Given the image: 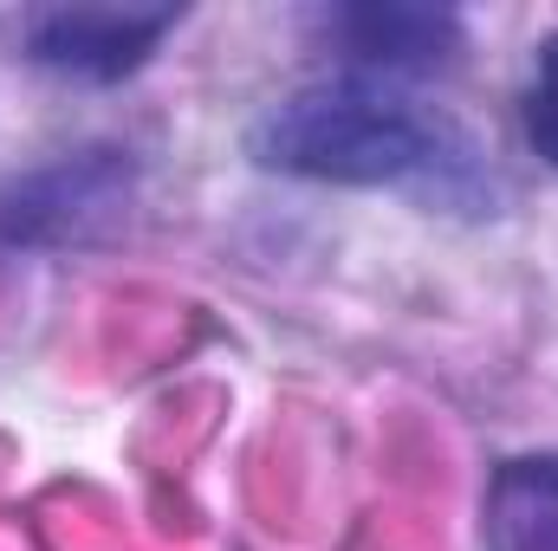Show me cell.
I'll return each instance as SVG.
<instances>
[{
  "mask_svg": "<svg viewBox=\"0 0 558 551\" xmlns=\"http://www.w3.org/2000/svg\"><path fill=\"white\" fill-rule=\"evenodd\" d=\"M487 551H558V454H513L481 493Z\"/></svg>",
  "mask_w": 558,
  "mask_h": 551,
  "instance_id": "5b68a950",
  "label": "cell"
},
{
  "mask_svg": "<svg viewBox=\"0 0 558 551\" xmlns=\"http://www.w3.org/2000/svg\"><path fill=\"white\" fill-rule=\"evenodd\" d=\"M169 26L175 7H46L26 20V59L78 85H118L156 59Z\"/></svg>",
  "mask_w": 558,
  "mask_h": 551,
  "instance_id": "3957f363",
  "label": "cell"
},
{
  "mask_svg": "<svg viewBox=\"0 0 558 551\" xmlns=\"http://www.w3.org/2000/svg\"><path fill=\"white\" fill-rule=\"evenodd\" d=\"M254 162L299 182L331 188H422L454 208L487 201L481 149L461 137L441 111L416 105L384 78H325L254 124Z\"/></svg>",
  "mask_w": 558,
  "mask_h": 551,
  "instance_id": "6da1fadb",
  "label": "cell"
},
{
  "mask_svg": "<svg viewBox=\"0 0 558 551\" xmlns=\"http://www.w3.org/2000/svg\"><path fill=\"white\" fill-rule=\"evenodd\" d=\"M318 26L338 46V59L351 65V78H384V85L441 72L461 52V13H448V7L371 0V7H331V13H318Z\"/></svg>",
  "mask_w": 558,
  "mask_h": 551,
  "instance_id": "277c9868",
  "label": "cell"
},
{
  "mask_svg": "<svg viewBox=\"0 0 558 551\" xmlns=\"http://www.w3.org/2000/svg\"><path fill=\"white\" fill-rule=\"evenodd\" d=\"M520 118H526V143H533V156H539L546 169H558V26L533 46V72H526Z\"/></svg>",
  "mask_w": 558,
  "mask_h": 551,
  "instance_id": "8992f818",
  "label": "cell"
},
{
  "mask_svg": "<svg viewBox=\"0 0 558 551\" xmlns=\"http://www.w3.org/2000/svg\"><path fill=\"white\" fill-rule=\"evenodd\" d=\"M137 201V156L118 143H85L65 149L52 162H39L33 175H20L13 188H0V247L13 254H59V247H85L98 234H111Z\"/></svg>",
  "mask_w": 558,
  "mask_h": 551,
  "instance_id": "7a4b0ae2",
  "label": "cell"
}]
</instances>
